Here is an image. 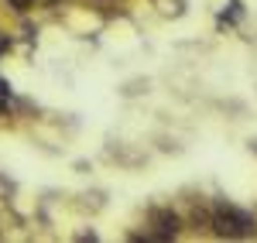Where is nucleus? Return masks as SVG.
<instances>
[{"instance_id": "3", "label": "nucleus", "mask_w": 257, "mask_h": 243, "mask_svg": "<svg viewBox=\"0 0 257 243\" xmlns=\"http://www.w3.org/2000/svg\"><path fill=\"white\" fill-rule=\"evenodd\" d=\"M11 106V86H7V79H0V110H7Z\"/></svg>"}, {"instance_id": "1", "label": "nucleus", "mask_w": 257, "mask_h": 243, "mask_svg": "<svg viewBox=\"0 0 257 243\" xmlns=\"http://www.w3.org/2000/svg\"><path fill=\"white\" fill-rule=\"evenodd\" d=\"M213 226H216L219 236H250L254 233V219L237 205H216L213 209Z\"/></svg>"}, {"instance_id": "2", "label": "nucleus", "mask_w": 257, "mask_h": 243, "mask_svg": "<svg viewBox=\"0 0 257 243\" xmlns=\"http://www.w3.org/2000/svg\"><path fill=\"white\" fill-rule=\"evenodd\" d=\"M151 223H155V236H151V240H172L178 233V216L175 212L155 209V212H151Z\"/></svg>"}, {"instance_id": "4", "label": "nucleus", "mask_w": 257, "mask_h": 243, "mask_svg": "<svg viewBox=\"0 0 257 243\" xmlns=\"http://www.w3.org/2000/svg\"><path fill=\"white\" fill-rule=\"evenodd\" d=\"M31 4H35V0H11V7H14V11H28Z\"/></svg>"}]
</instances>
